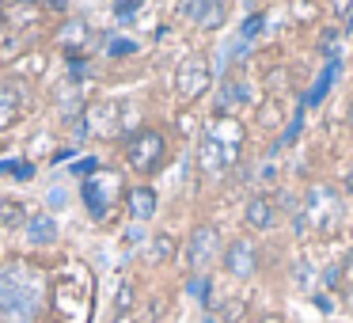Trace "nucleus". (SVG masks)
I'll list each match as a JSON object with an SVG mask.
<instances>
[{
    "mask_svg": "<svg viewBox=\"0 0 353 323\" xmlns=\"http://www.w3.org/2000/svg\"><path fill=\"white\" fill-rule=\"evenodd\" d=\"M194 323H216V315H213V312H201V315H198V320H194Z\"/></svg>",
    "mask_w": 353,
    "mask_h": 323,
    "instance_id": "obj_37",
    "label": "nucleus"
},
{
    "mask_svg": "<svg viewBox=\"0 0 353 323\" xmlns=\"http://www.w3.org/2000/svg\"><path fill=\"white\" fill-rule=\"evenodd\" d=\"M0 31H4V8H0Z\"/></svg>",
    "mask_w": 353,
    "mask_h": 323,
    "instance_id": "obj_41",
    "label": "nucleus"
},
{
    "mask_svg": "<svg viewBox=\"0 0 353 323\" xmlns=\"http://www.w3.org/2000/svg\"><path fill=\"white\" fill-rule=\"evenodd\" d=\"M323 8H327L330 16H334L338 23H342V19H345V16H350V12H353V0H327Z\"/></svg>",
    "mask_w": 353,
    "mask_h": 323,
    "instance_id": "obj_28",
    "label": "nucleus"
},
{
    "mask_svg": "<svg viewBox=\"0 0 353 323\" xmlns=\"http://www.w3.org/2000/svg\"><path fill=\"white\" fill-rule=\"evenodd\" d=\"M221 270L232 282H254L262 274V244L254 236H232L224 239Z\"/></svg>",
    "mask_w": 353,
    "mask_h": 323,
    "instance_id": "obj_5",
    "label": "nucleus"
},
{
    "mask_svg": "<svg viewBox=\"0 0 353 323\" xmlns=\"http://www.w3.org/2000/svg\"><path fill=\"white\" fill-rule=\"evenodd\" d=\"M228 12H232L228 0H198V4H190V8H179V16L190 19L201 35H216V31H224V23H228Z\"/></svg>",
    "mask_w": 353,
    "mask_h": 323,
    "instance_id": "obj_9",
    "label": "nucleus"
},
{
    "mask_svg": "<svg viewBox=\"0 0 353 323\" xmlns=\"http://www.w3.org/2000/svg\"><path fill=\"white\" fill-rule=\"evenodd\" d=\"M114 118H122V103H95L84 115V130H99V133H114Z\"/></svg>",
    "mask_w": 353,
    "mask_h": 323,
    "instance_id": "obj_16",
    "label": "nucleus"
},
{
    "mask_svg": "<svg viewBox=\"0 0 353 323\" xmlns=\"http://www.w3.org/2000/svg\"><path fill=\"white\" fill-rule=\"evenodd\" d=\"M19 118V92L12 84H0V130H8Z\"/></svg>",
    "mask_w": 353,
    "mask_h": 323,
    "instance_id": "obj_23",
    "label": "nucleus"
},
{
    "mask_svg": "<svg viewBox=\"0 0 353 323\" xmlns=\"http://www.w3.org/2000/svg\"><path fill=\"white\" fill-rule=\"evenodd\" d=\"M345 126H350V133H353V95H350V107H345Z\"/></svg>",
    "mask_w": 353,
    "mask_h": 323,
    "instance_id": "obj_36",
    "label": "nucleus"
},
{
    "mask_svg": "<svg viewBox=\"0 0 353 323\" xmlns=\"http://www.w3.org/2000/svg\"><path fill=\"white\" fill-rule=\"evenodd\" d=\"M251 323H289V320H285L281 312H274V308H266V312H259Z\"/></svg>",
    "mask_w": 353,
    "mask_h": 323,
    "instance_id": "obj_31",
    "label": "nucleus"
},
{
    "mask_svg": "<svg viewBox=\"0 0 353 323\" xmlns=\"http://www.w3.org/2000/svg\"><path fill=\"white\" fill-rule=\"evenodd\" d=\"M16 175H19V179H27V175H34V168H31V164H19Z\"/></svg>",
    "mask_w": 353,
    "mask_h": 323,
    "instance_id": "obj_35",
    "label": "nucleus"
},
{
    "mask_svg": "<svg viewBox=\"0 0 353 323\" xmlns=\"http://www.w3.org/2000/svg\"><path fill=\"white\" fill-rule=\"evenodd\" d=\"M266 31H270V12H266V8H259V12H251V16H243V23H239L236 39H239V42H247V46H254V42H259Z\"/></svg>",
    "mask_w": 353,
    "mask_h": 323,
    "instance_id": "obj_20",
    "label": "nucleus"
},
{
    "mask_svg": "<svg viewBox=\"0 0 353 323\" xmlns=\"http://www.w3.org/2000/svg\"><path fill=\"white\" fill-rule=\"evenodd\" d=\"M125 239H130V244H145V228H141V224H133V228L125 232Z\"/></svg>",
    "mask_w": 353,
    "mask_h": 323,
    "instance_id": "obj_33",
    "label": "nucleus"
},
{
    "mask_svg": "<svg viewBox=\"0 0 353 323\" xmlns=\"http://www.w3.org/2000/svg\"><path fill=\"white\" fill-rule=\"evenodd\" d=\"M323 323H330V320H323Z\"/></svg>",
    "mask_w": 353,
    "mask_h": 323,
    "instance_id": "obj_42",
    "label": "nucleus"
},
{
    "mask_svg": "<svg viewBox=\"0 0 353 323\" xmlns=\"http://www.w3.org/2000/svg\"><path fill=\"white\" fill-rule=\"evenodd\" d=\"M107 323H133V320H130V315H110Z\"/></svg>",
    "mask_w": 353,
    "mask_h": 323,
    "instance_id": "obj_38",
    "label": "nucleus"
},
{
    "mask_svg": "<svg viewBox=\"0 0 353 323\" xmlns=\"http://www.w3.org/2000/svg\"><path fill=\"white\" fill-rule=\"evenodd\" d=\"M50 4H54V8H65V4H69V0H50Z\"/></svg>",
    "mask_w": 353,
    "mask_h": 323,
    "instance_id": "obj_40",
    "label": "nucleus"
},
{
    "mask_svg": "<svg viewBox=\"0 0 353 323\" xmlns=\"http://www.w3.org/2000/svg\"><path fill=\"white\" fill-rule=\"evenodd\" d=\"M122 54H137V42H130V39H114V42H110V57H122Z\"/></svg>",
    "mask_w": 353,
    "mask_h": 323,
    "instance_id": "obj_29",
    "label": "nucleus"
},
{
    "mask_svg": "<svg viewBox=\"0 0 353 323\" xmlns=\"http://www.w3.org/2000/svg\"><path fill=\"white\" fill-rule=\"evenodd\" d=\"M137 308V285L133 282H122L114 293V315H130Z\"/></svg>",
    "mask_w": 353,
    "mask_h": 323,
    "instance_id": "obj_25",
    "label": "nucleus"
},
{
    "mask_svg": "<svg viewBox=\"0 0 353 323\" xmlns=\"http://www.w3.org/2000/svg\"><path fill=\"white\" fill-rule=\"evenodd\" d=\"M186 293L201 304V312H213L216 297H213V274H190L186 277Z\"/></svg>",
    "mask_w": 353,
    "mask_h": 323,
    "instance_id": "obj_21",
    "label": "nucleus"
},
{
    "mask_svg": "<svg viewBox=\"0 0 353 323\" xmlns=\"http://www.w3.org/2000/svg\"><path fill=\"white\" fill-rule=\"evenodd\" d=\"M23 224V206L12 198H0V228H16Z\"/></svg>",
    "mask_w": 353,
    "mask_h": 323,
    "instance_id": "obj_26",
    "label": "nucleus"
},
{
    "mask_svg": "<svg viewBox=\"0 0 353 323\" xmlns=\"http://www.w3.org/2000/svg\"><path fill=\"white\" fill-rule=\"evenodd\" d=\"M77 171H80V175H88V171H99V160H80Z\"/></svg>",
    "mask_w": 353,
    "mask_h": 323,
    "instance_id": "obj_34",
    "label": "nucleus"
},
{
    "mask_svg": "<svg viewBox=\"0 0 353 323\" xmlns=\"http://www.w3.org/2000/svg\"><path fill=\"white\" fill-rule=\"evenodd\" d=\"M292 12V23L304 27V31H315V27H323V0H292L289 4Z\"/></svg>",
    "mask_w": 353,
    "mask_h": 323,
    "instance_id": "obj_17",
    "label": "nucleus"
},
{
    "mask_svg": "<svg viewBox=\"0 0 353 323\" xmlns=\"http://www.w3.org/2000/svg\"><path fill=\"white\" fill-rule=\"evenodd\" d=\"M342 69H345L342 61H323L319 77H315L312 88L304 92V103H307V107H323V103L330 99V92H334V84H338V77H342Z\"/></svg>",
    "mask_w": 353,
    "mask_h": 323,
    "instance_id": "obj_13",
    "label": "nucleus"
},
{
    "mask_svg": "<svg viewBox=\"0 0 353 323\" xmlns=\"http://www.w3.org/2000/svg\"><path fill=\"white\" fill-rule=\"evenodd\" d=\"M216 323H247V315H251V300L239 297V293H232V297H224L221 304L213 308Z\"/></svg>",
    "mask_w": 353,
    "mask_h": 323,
    "instance_id": "obj_19",
    "label": "nucleus"
},
{
    "mask_svg": "<svg viewBox=\"0 0 353 323\" xmlns=\"http://www.w3.org/2000/svg\"><path fill=\"white\" fill-rule=\"evenodd\" d=\"M281 224V209H277L274 194L270 190H254L251 198L243 202V228L254 232V236H266Z\"/></svg>",
    "mask_w": 353,
    "mask_h": 323,
    "instance_id": "obj_8",
    "label": "nucleus"
},
{
    "mask_svg": "<svg viewBox=\"0 0 353 323\" xmlns=\"http://www.w3.org/2000/svg\"><path fill=\"white\" fill-rule=\"evenodd\" d=\"M179 255V239L171 232H156L152 239H145V262L148 266H163Z\"/></svg>",
    "mask_w": 353,
    "mask_h": 323,
    "instance_id": "obj_14",
    "label": "nucleus"
},
{
    "mask_svg": "<svg viewBox=\"0 0 353 323\" xmlns=\"http://www.w3.org/2000/svg\"><path fill=\"white\" fill-rule=\"evenodd\" d=\"M137 8H141V0H118V4H114V16H118V19H130Z\"/></svg>",
    "mask_w": 353,
    "mask_h": 323,
    "instance_id": "obj_30",
    "label": "nucleus"
},
{
    "mask_svg": "<svg viewBox=\"0 0 353 323\" xmlns=\"http://www.w3.org/2000/svg\"><path fill=\"white\" fill-rule=\"evenodd\" d=\"M338 190H342V198H350V194H353V168L342 175V183H338Z\"/></svg>",
    "mask_w": 353,
    "mask_h": 323,
    "instance_id": "obj_32",
    "label": "nucleus"
},
{
    "mask_svg": "<svg viewBox=\"0 0 353 323\" xmlns=\"http://www.w3.org/2000/svg\"><path fill=\"white\" fill-rule=\"evenodd\" d=\"M232 171V164H228V156H224V148L216 145L209 133H201V141H198V175L201 179H221V175H228Z\"/></svg>",
    "mask_w": 353,
    "mask_h": 323,
    "instance_id": "obj_11",
    "label": "nucleus"
},
{
    "mask_svg": "<svg viewBox=\"0 0 353 323\" xmlns=\"http://www.w3.org/2000/svg\"><path fill=\"white\" fill-rule=\"evenodd\" d=\"M42 308L39 274L23 262H0V323H34Z\"/></svg>",
    "mask_w": 353,
    "mask_h": 323,
    "instance_id": "obj_1",
    "label": "nucleus"
},
{
    "mask_svg": "<svg viewBox=\"0 0 353 323\" xmlns=\"http://www.w3.org/2000/svg\"><path fill=\"white\" fill-rule=\"evenodd\" d=\"M213 92V65L205 54H186L175 69V99L183 107H194Z\"/></svg>",
    "mask_w": 353,
    "mask_h": 323,
    "instance_id": "obj_4",
    "label": "nucleus"
},
{
    "mask_svg": "<svg viewBox=\"0 0 353 323\" xmlns=\"http://www.w3.org/2000/svg\"><path fill=\"white\" fill-rule=\"evenodd\" d=\"M254 99V88L243 72H224L213 95V118H236L247 103Z\"/></svg>",
    "mask_w": 353,
    "mask_h": 323,
    "instance_id": "obj_7",
    "label": "nucleus"
},
{
    "mask_svg": "<svg viewBox=\"0 0 353 323\" xmlns=\"http://www.w3.org/2000/svg\"><path fill=\"white\" fill-rule=\"evenodd\" d=\"M221 251H224V239H221V228L213 221H198L186 236V266L190 274H205L213 262H221Z\"/></svg>",
    "mask_w": 353,
    "mask_h": 323,
    "instance_id": "obj_6",
    "label": "nucleus"
},
{
    "mask_svg": "<svg viewBox=\"0 0 353 323\" xmlns=\"http://www.w3.org/2000/svg\"><path fill=\"white\" fill-rule=\"evenodd\" d=\"M285 122H289V115H285V99H270V95H262V103L254 107V133L274 137V133L285 130Z\"/></svg>",
    "mask_w": 353,
    "mask_h": 323,
    "instance_id": "obj_12",
    "label": "nucleus"
},
{
    "mask_svg": "<svg viewBox=\"0 0 353 323\" xmlns=\"http://www.w3.org/2000/svg\"><path fill=\"white\" fill-rule=\"evenodd\" d=\"M84 202H88V213H92L95 221H103V217L110 213L107 190H103V183H95V179H88V183H84Z\"/></svg>",
    "mask_w": 353,
    "mask_h": 323,
    "instance_id": "obj_22",
    "label": "nucleus"
},
{
    "mask_svg": "<svg viewBox=\"0 0 353 323\" xmlns=\"http://www.w3.org/2000/svg\"><path fill=\"white\" fill-rule=\"evenodd\" d=\"M342 42H350L342 27H315V54H323V61H345Z\"/></svg>",
    "mask_w": 353,
    "mask_h": 323,
    "instance_id": "obj_15",
    "label": "nucleus"
},
{
    "mask_svg": "<svg viewBox=\"0 0 353 323\" xmlns=\"http://www.w3.org/2000/svg\"><path fill=\"white\" fill-rule=\"evenodd\" d=\"M190 4H198V0H179V8H190Z\"/></svg>",
    "mask_w": 353,
    "mask_h": 323,
    "instance_id": "obj_39",
    "label": "nucleus"
},
{
    "mask_svg": "<svg viewBox=\"0 0 353 323\" xmlns=\"http://www.w3.org/2000/svg\"><path fill=\"white\" fill-rule=\"evenodd\" d=\"M156 209H160V194H156L148 183H133L130 190H125V213L133 217V224L152 221Z\"/></svg>",
    "mask_w": 353,
    "mask_h": 323,
    "instance_id": "obj_10",
    "label": "nucleus"
},
{
    "mask_svg": "<svg viewBox=\"0 0 353 323\" xmlns=\"http://www.w3.org/2000/svg\"><path fill=\"white\" fill-rule=\"evenodd\" d=\"M171 160V145L168 133L156 130V126H141L125 137V164H130L137 175L152 179L156 171H163V164Z\"/></svg>",
    "mask_w": 353,
    "mask_h": 323,
    "instance_id": "obj_3",
    "label": "nucleus"
},
{
    "mask_svg": "<svg viewBox=\"0 0 353 323\" xmlns=\"http://www.w3.org/2000/svg\"><path fill=\"white\" fill-rule=\"evenodd\" d=\"M57 42H61L65 50H77L88 42V23L84 19H69V23H61V31H57Z\"/></svg>",
    "mask_w": 353,
    "mask_h": 323,
    "instance_id": "obj_24",
    "label": "nucleus"
},
{
    "mask_svg": "<svg viewBox=\"0 0 353 323\" xmlns=\"http://www.w3.org/2000/svg\"><path fill=\"white\" fill-rule=\"evenodd\" d=\"M141 4H145V0H141Z\"/></svg>",
    "mask_w": 353,
    "mask_h": 323,
    "instance_id": "obj_43",
    "label": "nucleus"
},
{
    "mask_svg": "<svg viewBox=\"0 0 353 323\" xmlns=\"http://www.w3.org/2000/svg\"><path fill=\"white\" fill-rule=\"evenodd\" d=\"M312 304L319 308L323 315H330V312L338 308V304H334V293H323V289H312Z\"/></svg>",
    "mask_w": 353,
    "mask_h": 323,
    "instance_id": "obj_27",
    "label": "nucleus"
},
{
    "mask_svg": "<svg viewBox=\"0 0 353 323\" xmlns=\"http://www.w3.org/2000/svg\"><path fill=\"white\" fill-rule=\"evenodd\" d=\"M300 209H304V217H307L312 236H330V232L342 224L345 198L334 186V179H312V183L304 186V194H300Z\"/></svg>",
    "mask_w": 353,
    "mask_h": 323,
    "instance_id": "obj_2",
    "label": "nucleus"
},
{
    "mask_svg": "<svg viewBox=\"0 0 353 323\" xmlns=\"http://www.w3.org/2000/svg\"><path fill=\"white\" fill-rule=\"evenodd\" d=\"M27 239H31L34 247L57 244V221H54L50 213H34L31 221H27Z\"/></svg>",
    "mask_w": 353,
    "mask_h": 323,
    "instance_id": "obj_18",
    "label": "nucleus"
}]
</instances>
